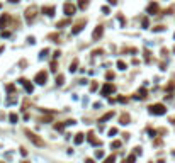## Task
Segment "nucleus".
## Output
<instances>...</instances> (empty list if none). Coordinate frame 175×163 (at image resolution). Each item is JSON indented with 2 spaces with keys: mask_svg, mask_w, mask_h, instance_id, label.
Listing matches in <instances>:
<instances>
[{
  "mask_svg": "<svg viewBox=\"0 0 175 163\" xmlns=\"http://www.w3.org/2000/svg\"><path fill=\"white\" fill-rule=\"evenodd\" d=\"M167 112V107L163 104H153L150 106V114H155V115H163Z\"/></svg>",
  "mask_w": 175,
  "mask_h": 163,
  "instance_id": "1",
  "label": "nucleus"
},
{
  "mask_svg": "<svg viewBox=\"0 0 175 163\" xmlns=\"http://www.w3.org/2000/svg\"><path fill=\"white\" fill-rule=\"evenodd\" d=\"M36 15H38V7L36 5H31V7L26 9V20L27 22H32L36 19Z\"/></svg>",
  "mask_w": 175,
  "mask_h": 163,
  "instance_id": "2",
  "label": "nucleus"
},
{
  "mask_svg": "<svg viewBox=\"0 0 175 163\" xmlns=\"http://www.w3.org/2000/svg\"><path fill=\"white\" fill-rule=\"evenodd\" d=\"M114 90H116V87L112 85L111 82H107V83H104V87L100 88V94H102V95H106V97H107V95H111V94H112Z\"/></svg>",
  "mask_w": 175,
  "mask_h": 163,
  "instance_id": "3",
  "label": "nucleus"
},
{
  "mask_svg": "<svg viewBox=\"0 0 175 163\" xmlns=\"http://www.w3.org/2000/svg\"><path fill=\"white\" fill-rule=\"evenodd\" d=\"M46 80H48V73L43 70V71H38V75L34 77V82L36 83H39V85H44L46 83Z\"/></svg>",
  "mask_w": 175,
  "mask_h": 163,
  "instance_id": "4",
  "label": "nucleus"
},
{
  "mask_svg": "<svg viewBox=\"0 0 175 163\" xmlns=\"http://www.w3.org/2000/svg\"><path fill=\"white\" fill-rule=\"evenodd\" d=\"M85 24H87V20H85V19H80L77 24L73 26V29H71V34H73V36H75V34H78V32L83 29V26H85Z\"/></svg>",
  "mask_w": 175,
  "mask_h": 163,
  "instance_id": "5",
  "label": "nucleus"
},
{
  "mask_svg": "<svg viewBox=\"0 0 175 163\" xmlns=\"http://www.w3.org/2000/svg\"><path fill=\"white\" fill-rule=\"evenodd\" d=\"M75 10H77V7H75V5H73V3H65V5H63V12H65V14H66V15H73V14H75Z\"/></svg>",
  "mask_w": 175,
  "mask_h": 163,
  "instance_id": "6",
  "label": "nucleus"
},
{
  "mask_svg": "<svg viewBox=\"0 0 175 163\" xmlns=\"http://www.w3.org/2000/svg\"><path fill=\"white\" fill-rule=\"evenodd\" d=\"M158 10H160V7H158V3H156V2H151V3L148 5V9H146V12H148L150 15H155V14H158Z\"/></svg>",
  "mask_w": 175,
  "mask_h": 163,
  "instance_id": "7",
  "label": "nucleus"
},
{
  "mask_svg": "<svg viewBox=\"0 0 175 163\" xmlns=\"http://www.w3.org/2000/svg\"><path fill=\"white\" fill-rule=\"evenodd\" d=\"M102 34H104V27H102V26H97V27L94 29V32H92V39H94V41H97Z\"/></svg>",
  "mask_w": 175,
  "mask_h": 163,
  "instance_id": "8",
  "label": "nucleus"
},
{
  "mask_svg": "<svg viewBox=\"0 0 175 163\" xmlns=\"http://www.w3.org/2000/svg\"><path fill=\"white\" fill-rule=\"evenodd\" d=\"M26 134H27V138H29V139H32L34 143L38 144V146H43V141H41V139H39L34 133H31V131H27V129H26Z\"/></svg>",
  "mask_w": 175,
  "mask_h": 163,
  "instance_id": "9",
  "label": "nucleus"
},
{
  "mask_svg": "<svg viewBox=\"0 0 175 163\" xmlns=\"http://www.w3.org/2000/svg\"><path fill=\"white\" fill-rule=\"evenodd\" d=\"M9 20H10V15H9V14H3V15L0 17V29L7 27V24H9Z\"/></svg>",
  "mask_w": 175,
  "mask_h": 163,
  "instance_id": "10",
  "label": "nucleus"
},
{
  "mask_svg": "<svg viewBox=\"0 0 175 163\" xmlns=\"http://www.w3.org/2000/svg\"><path fill=\"white\" fill-rule=\"evenodd\" d=\"M19 83H20V85H24V87H26V90H27L29 94L32 92V88H34V87H32V83H29V82H27L26 78H20V80H19Z\"/></svg>",
  "mask_w": 175,
  "mask_h": 163,
  "instance_id": "11",
  "label": "nucleus"
},
{
  "mask_svg": "<svg viewBox=\"0 0 175 163\" xmlns=\"http://www.w3.org/2000/svg\"><path fill=\"white\" fill-rule=\"evenodd\" d=\"M43 14H46V15H49V17H51V15H55V7H53V5H49V7H43Z\"/></svg>",
  "mask_w": 175,
  "mask_h": 163,
  "instance_id": "12",
  "label": "nucleus"
},
{
  "mask_svg": "<svg viewBox=\"0 0 175 163\" xmlns=\"http://www.w3.org/2000/svg\"><path fill=\"white\" fill-rule=\"evenodd\" d=\"M114 117V110H111V112H107V114H104L100 119H99V122H106V121H109V119H112Z\"/></svg>",
  "mask_w": 175,
  "mask_h": 163,
  "instance_id": "13",
  "label": "nucleus"
},
{
  "mask_svg": "<svg viewBox=\"0 0 175 163\" xmlns=\"http://www.w3.org/2000/svg\"><path fill=\"white\" fill-rule=\"evenodd\" d=\"M146 97H148V95H146V90H145V88H141V90H138V92H136L134 99H146Z\"/></svg>",
  "mask_w": 175,
  "mask_h": 163,
  "instance_id": "14",
  "label": "nucleus"
},
{
  "mask_svg": "<svg viewBox=\"0 0 175 163\" xmlns=\"http://www.w3.org/2000/svg\"><path fill=\"white\" fill-rule=\"evenodd\" d=\"M119 121H121V124H122V126L129 124V115H127V114H122V115H121V119H119Z\"/></svg>",
  "mask_w": 175,
  "mask_h": 163,
  "instance_id": "15",
  "label": "nucleus"
},
{
  "mask_svg": "<svg viewBox=\"0 0 175 163\" xmlns=\"http://www.w3.org/2000/svg\"><path fill=\"white\" fill-rule=\"evenodd\" d=\"M82 143H83V134L78 133V134L75 136V144H82Z\"/></svg>",
  "mask_w": 175,
  "mask_h": 163,
  "instance_id": "16",
  "label": "nucleus"
},
{
  "mask_svg": "<svg viewBox=\"0 0 175 163\" xmlns=\"http://www.w3.org/2000/svg\"><path fill=\"white\" fill-rule=\"evenodd\" d=\"M68 24H70V19H63L56 24V27H63V26H68Z\"/></svg>",
  "mask_w": 175,
  "mask_h": 163,
  "instance_id": "17",
  "label": "nucleus"
},
{
  "mask_svg": "<svg viewBox=\"0 0 175 163\" xmlns=\"http://www.w3.org/2000/svg\"><path fill=\"white\" fill-rule=\"evenodd\" d=\"M117 68H119V70H126L127 65L124 63V61H122V59H119V61H117Z\"/></svg>",
  "mask_w": 175,
  "mask_h": 163,
  "instance_id": "18",
  "label": "nucleus"
},
{
  "mask_svg": "<svg viewBox=\"0 0 175 163\" xmlns=\"http://www.w3.org/2000/svg\"><path fill=\"white\" fill-rule=\"evenodd\" d=\"M77 66H78V59H73V61H71V65H70V71H75V70H77Z\"/></svg>",
  "mask_w": 175,
  "mask_h": 163,
  "instance_id": "19",
  "label": "nucleus"
},
{
  "mask_svg": "<svg viewBox=\"0 0 175 163\" xmlns=\"http://www.w3.org/2000/svg\"><path fill=\"white\" fill-rule=\"evenodd\" d=\"M87 5H88V0H80V2H78V7H80V9H85Z\"/></svg>",
  "mask_w": 175,
  "mask_h": 163,
  "instance_id": "20",
  "label": "nucleus"
},
{
  "mask_svg": "<svg viewBox=\"0 0 175 163\" xmlns=\"http://www.w3.org/2000/svg\"><path fill=\"white\" fill-rule=\"evenodd\" d=\"M63 80H65L63 75H56V85H63Z\"/></svg>",
  "mask_w": 175,
  "mask_h": 163,
  "instance_id": "21",
  "label": "nucleus"
},
{
  "mask_svg": "<svg viewBox=\"0 0 175 163\" xmlns=\"http://www.w3.org/2000/svg\"><path fill=\"white\" fill-rule=\"evenodd\" d=\"M17 119H19V117H17V114H15V112H12V114H10V122H12V124H15V122H17Z\"/></svg>",
  "mask_w": 175,
  "mask_h": 163,
  "instance_id": "22",
  "label": "nucleus"
},
{
  "mask_svg": "<svg viewBox=\"0 0 175 163\" xmlns=\"http://www.w3.org/2000/svg\"><path fill=\"white\" fill-rule=\"evenodd\" d=\"M114 162H116V156L111 155V156H107V158H106V162H104V163H114Z\"/></svg>",
  "mask_w": 175,
  "mask_h": 163,
  "instance_id": "23",
  "label": "nucleus"
},
{
  "mask_svg": "<svg viewBox=\"0 0 175 163\" xmlns=\"http://www.w3.org/2000/svg\"><path fill=\"white\" fill-rule=\"evenodd\" d=\"M88 141L92 144H97V141H95V138H94V133H88Z\"/></svg>",
  "mask_w": 175,
  "mask_h": 163,
  "instance_id": "24",
  "label": "nucleus"
},
{
  "mask_svg": "<svg viewBox=\"0 0 175 163\" xmlns=\"http://www.w3.org/2000/svg\"><path fill=\"white\" fill-rule=\"evenodd\" d=\"M48 38H49V39H53L55 43H58V41H59V36H58V34H49Z\"/></svg>",
  "mask_w": 175,
  "mask_h": 163,
  "instance_id": "25",
  "label": "nucleus"
},
{
  "mask_svg": "<svg viewBox=\"0 0 175 163\" xmlns=\"http://www.w3.org/2000/svg\"><path fill=\"white\" fill-rule=\"evenodd\" d=\"M136 162V155H129L127 156V163H134Z\"/></svg>",
  "mask_w": 175,
  "mask_h": 163,
  "instance_id": "26",
  "label": "nucleus"
},
{
  "mask_svg": "<svg viewBox=\"0 0 175 163\" xmlns=\"http://www.w3.org/2000/svg\"><path fill=\"white\" fill-rule=\"evenodd\" d=\"M65 126H66V124H55V129H56V131H63Z\"/></svg>",
  "mask_w": 175,
  "mask_h": 163,
  "instance_id": "27",
  "label": "nucleus"
},
{
  "mask_svg": "<svg viewBox=\"0 0 175 163\" xmlns=\"http://www.w3.org/2000/svg\"><path fill=\"white\" fill-rule=\"evenodd\" d=\"M48 53H49L48 49H43V51H41V53H39V58H41V59H43V58L46 56V54H48Z\"/></svg>",
  "mask_w": 175,
  "mask_h": 163,
  "instance_id": "28",
  "label": "nucleus"
},
{
  "mask_svg": "<svg viewBox=\"0 0 175 163\" xmlns=\"http://www.w3.org/2000/svg\"><path fill=\"white\" fill-rule=\"evenodd\" d=\"M97 90V82H92V85H90V92H95Z\"/></svg>",
  "mask_w": 175,
  "mask_h": 163,
  "instance_id": "29",
  "label": "nucleus"
},
{
  "mask_svg": "<svg viewBox=\"0 0 175 163\" xmlns=\"http://www.w3.org/2000/svg\"><path fill=\"white\" fill-rule=\"evenodd\" d=\"M14 90H15V87L12 85V83H10V85H7V92H9V94H12Z\"/></svg>",
  "mask_w": 175,
  "mask_h": 163,
  "instance_id": "30",
  "label": "nucleus"
},
{
  "mask_svg": "<svg viewBox=\"0 0 175 163\" xmlns=\"http://www.w3.org/2000/svg\"><path fill=\"white\" fill-rule=\"evenodd\" d=\"M111 146H112V148H121V141H112Z\"/></svg>",
  "mask_w": 175,
  "mask_h": 163,
  "instance_id": "31",
  "label": "nucleus"
},
{
  "mask_svg": "<svg viewBox=\"0 0 175 163\" xmlns=\"http://www.w3.org/2000/svg\"><path fill=\"white\" fill-rule=\"evenodd\" d=\"M102 156H104V151L97 150V151H95V158H102Z\"/></svg>",
  "mask_w": 175,
  "mask_h": 163,
  "instance_id": "32",
  "label": "nucleus"
},
{
  "mask_svg": "<svg viewBox=\"0 0 175 163\" xmlns=\"http://www.w3.org/2000/svg\"><path fill=\"white\" fill-rule=\"evenodd\" d=\"M163 29H165V27H163V26H156V27L153 29V31H155V32H162Z\"/></svg>",
  "mask_w": 175,
  "mask_h": 163,
  "instance_id": "33",
  "label": "nucleus"
},
{
  "mask_svg": "<svg viewBox=\"0 0 175 163\" xmlns=\"http://www.w3.org/2000/svg\"><path fill=\"white\" fill-rule=\"evenodd\" d=\"M145 59H146V61H150V59H151V56H150V51H148V49L145 51Z\"/></svg>",
  "mask_w": 175,
  "mask_h": 163,
  "instance_id": "34",
  "label": "nucleus"
},
{
  "mask_svg": "<svg viewBox=\"0 0 175 163\" xmlns=\"http://www.w3.org/2000/svg\"><path fill=\"white\" fill-rule=\"evenodd\" d=\"M175 88V80H172V82H170V85H168V92H170V90H174Z\"/></svg>",
  "mask_w": 175,
  "mask_h": 163,
  "instance_id": "35",
  "label": "nucleus"
},
{
  "mask_svg": "<svg viewBox=\"0 0 175 163\" xmlns=\"http://www.w3.org/2000/svg\"><path fill=\"white\" fill-rule=\"evenodd\" d=\"M102 53H104V49H95L92 54H94V56H97V54H102Z\"/></svg>",
  "mask_w": 175,
  "mask_h": 163,
  "instance_id": "36",
  "label": "nucleus"
},
{
  "mask_svg": "<svg viewBox=\"0 0 175 163\" xmlns=\"http://www.w3.org/2000/svg\"><path fill=\"white\" fill-rule=\"evenodd\" d=\"M148 26H150V22H148V19L145 17V19H143V27H145V29H148Z\"/></svg>",
  "mask_w": 175,
  "mask_h": 163,
  "instance_id": "37",
  "label": "nucleus"
},
{
  "mask_svg": "<svg viewBox=\"0 0 175 163\" xmlns=\"http://www.w3.org/2000/svg\"><path fill=\"white\" fill-rule=\"evenodd\" d=\"M116 133H117V129H116V127H112V129H109V136H114V134H116Z\"/></svg>",
  "mask_w": 175,
  "mask_h": 163,
  "instance_id": "38",
  "label": "nucleus"
},
{
  "mask_svg": "<svg viewBox=\"0 0 175 163\" xmlns=\"http://www.w3.org/2000/svg\"><path fill=\"white\" fill-rule=\"evenodd\" d=\"M106 78H107V80H112V78H114V73H111V71H107Z\"/></svg>",
  "mask_w": 175,
  "mask_h": 163,
  "instance_id": "39",
  "label": "nucleus"
},
{
  "mask_svg": "<svg viewBox=\"0 0 175 163\" xmlns=\"http://www.w3.org/2000/svg\"><path fill=\"white\" fill-rule=\"evenodd\" d=\"M119 20H121V26H126V19L122 15H119Z\"/></svg>",
  "mask_w": 175,
  "mask_h": 163,
  "instance_id": "40",
  "label": "nucleus"
},
{
  "mask_svg": "<svg viewBox=\"0 0 175 163\" xmlns=\"http://www.w3.org/2000/svg\"><path fill=\"white\" fill-rule=\"evenodd\" d=\"M148 133H150V136H151V138H153V136H156V131H155V129H148Z\"/></svg>",
  "mask_w": 175,
  "mask_h": 163,
  "instance_id": "41",
  "label": "nucleus"
},
{
  "mask_svg": "<svg viewBox=\"0 0 175 163\" xmlns=\"http://www.w3.org/2000/svg\"><path fill=\"white\" fill-rule=\"evenodd\" d=\"M51 71H56V61L51 63Z\"/></svg>",
  "mask_w": 175,
  "mask_h": 163,
  "instance_id": "42",
  "label": "nucleus"
},
{
  "mask_svg": "<svg viewBox=\"0 0 175 163\" xmlns=\"http://www.w3.org/2000/svg\"><path fill=\"white\" fill-rule=\"evenodd\" d=\"M2 36H3V38H9L10 32H9V31H3V32H2Z\"/></svg>",
  "mask_w": 175,
  "mask_h": 163,
  "instance_id": "43",
  "label": "nucleus"
},
{
  "mask_svg": "<svg viewBox=\"0 0 175 163\" xmlns=\"http://www.w3.org/2000/svg\"><path fill=\"white\" fill-rule=\"evenodd\" d=\"M102 12H104V14H109L111 10H109V7H102Z\"/></svg>",
  "mask_w": 175,
  "mask_h": 163,
  "instance_id": "44",
  "label": "nucleus"
},
{
  "mask_svg": "<svg viewBox=\"0 0 175 163\" xmlns=\"http://www.w3.org/2000/svg\"><path fill=\"white\" fill-rule=\"evenodd\" d=\"M107 2H109V3H112V5H116V3H117V0H107Z\"/></svg>",
  "mask_w": 175,
  "mask_h": 163,
  "instance_id": "45",
  "label": "nucleus"
},
{
  "mask_svg": "<svg viewBox=\"0 0 175 163\" xmlns=\"http://www.w3.org/2000/svg\"><path fill=\"white\" fill-rule=\"evenodd\" d=\"M85 163H95V162H94L92 158H88V160H85Z\"/></svg>",
  "mask_w": 175,
  "mask_h": 163,
  "instance_id": "46",
  "label": "nucleus"
},
{
  "mask_svg": "<svg viewBox=\"0 0 175 163\" xmlns=\"http://www.w3.org/2000/svg\"><path fill=\"white\" fill-rule=\"evenodd\" d=\"M9 2H10V3H19L20 0H9Z\"/></svg>",
  "mask_w": 175,
  "mask_h": 163,
  "instance_id": "47",
  "label": "nucleus"
},
{
  "mask_svg": "<svg viewBox=\"0 0 175 163\" xmlns=\"http://www.w3.org/2000/svg\"><path fill=\"white\" fill-rule=\"evenodd\" d=\"M0 53H3V46H0Z\"/></svg>",
  "mask_w": 175,
  "mask_h": 163,
  "instance_id": "48",
  "label": "nucleus"
},
{
  "mask_svg": "<svg viewBox=\"0 0 175 163\" xmlns=\"http://www.w3.org/2000/svg\"><path fill=\"white\" fill-rule=\"evenodd\" d=\"M22 163H29V162H22Z\"/></svg>",
  "mask_w": 175,
  "mask_h": 163,
  "instance_id": "49",
  "label": "nucleus"
},
{
  "mask_svg": "<svg viewBox=\"0 0 175 163\" xmlns=\"http://www.w3.org/2000/svg\"><path fill=\"white\" fill-rule=\"evenodd\" d=\"M158 163H163V162H158Z\"/></svg>",
  "mask_w": 175,
  "mask_h": 163,
  "instance_id": "50",
  "label": "nucleus"
},
{
  "mask_svg": "<svg viewBox=\"0 0 175 163\" xmlns=\"http://www.w3.org/2000/svg\"><path fill=\"white\" fill-rule=\"evenodd\" d=\"M174 156H175V151H174Z\"/></svg>",
  "mask_w": 175,
  "mask_h": 163,
  "instance_id": "51",
  "label": "nucleus"
},
{
  "mask_svg": "<svg viewBox=\"0 0 175 163\" xmlns=\"http://www.w3.org/2000/svg\"><path fill=\"white\" fill-rule=\"evenodd\" d=\"M174 53H175V48H174Z\"/></svg>",
  "mask_w": 175,
  "mask_h": 163,
  "instance_id": "52",
  "label": "nucleus"
},
{
  "mask_svg": "<svg viewBox=\"0 0 175 163\" xmlns=\"http://www.w3.org/2000/svg\"><path fill=\"white\" fill-rule=\"evenodd\" d=\"M174 38H175V34H174Z\"/></svg>",
  "mask_w": 175,
  "mask_h": 163,
  "instance_id": "53",
  "label": "nucleus"
},
{
  "mask_svg": "<svg viewBox=\"0 0 175 163\" xmlns=\"http://www.w3.org/2000/svg\"><path fill=\"white\" fill-rule=\"evenodd\" d=\"M0 7H2V5H0Z\"/></svg>",
  "mask_w": 175,
  "mask_h": 163,
  "instance_id": "54",
  "label": "nucleus"
},
{
  "mask_svg": "<svg viewBox=\"0 0 175 163\" xmlns=\"http://www.w3.org/2000/svg\"><path fill=\"white\" fill-rule=\"evenodd\" d=\"M124 163H126V162H124Z\"/></svg>",
  "mask_w": 175,
  "mask_h": 163,
  "instance_id": "55",
  "label": "nucleus"
}]
</instances>
